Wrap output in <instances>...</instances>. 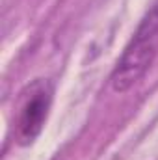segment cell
<instances>
[{"label": "cell", "instance_id": "2", "mask_svg": "<svg viewBox=\"0 0 158 160\" xmlns=\"http://www.w3.org/2000/svg\"><path fill=\"white\" fill-rule=\"evenodd\" d=\"M54 99V86L47 78H36L26 84L15 102L13 140L17 145H32L41 134L50 114Z\"/></svg>", "mask_w": 158, "mask_h": 160}, {"label": "cell", "instance_id": "1", "mask_svg": "<svg viewBox=\"0 0 158 160\" xmlns=\"http://www.w3.org/2000/svg\"><path fill=\"white\" fill-rule=\"evenodd\" d=\"M158 58V4L153 6L138 24L136 32L119 56L110 75L112 88L125 93L134 88Z\"/></svg>", "mask_w": 158, "mask_h": 160}]
</instances>
